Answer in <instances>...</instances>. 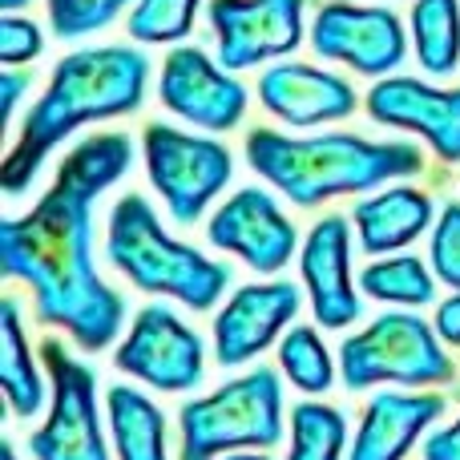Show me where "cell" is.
I'll list each match as a JSON object with an SVG mask.
<instances>
[{
    "label": "cell",
    "mask_w": 460,
    "mask_h": 460,
    "mask_svg": "<svg viewBox=\"0 0 460 460\" xmlns=\"http://www.w3.org/2000/svg\"><path fill=\"white\" fill-rule=\"evenodd\" d=\"M283 437V384L270 367L230 380L182 408V460H215L230 448H275Z\"/></svg>",
    "instance_id": "obj_5"
},
{
    "label": "cell",
    "mask_w": 460,
    "mask_h": 460,
    "mask_svg": "<svg viewBox=\"0 0 460 460\" xmlns=\"http://www.w3.org/2000/svg\"><path fill=\"white\" fill-rule=\"evenodd\" d=\"M0 460H21V456H16V448L8 445V440H4V445H0Z\"/></svg>",
    "instance_id": "obj_34"
},
{
    "label": "cell",
    "mask_w": 460,
    "mask_h": 460,
    "mask_svg": "<svg viewBox=\"0 0 460 460\" xmlns=\"http://www.w3.org/2000/svg\"><path fill=\"white\" fill-rule=\"evenodd\" d=\"M0 388H4V400L16 416H37L45 404V380L32 364L16 299L0 303Z\"/></svg>",
    "instance_id": "obj_21"
},
{
    "label": "cell",
    "mask_w": 460,
    "mask_h": 460,
    "mask_svg": "<svg viewBox=\"0 0 460 460\" xmlns=\"http://www.w3.org/2000/svg\"><path fill=\"white\" fill-rule=\"evenodd\" d=\"M424 460H460V416L424 445Z\"/></svg>",
    "instance_id": "obj_30"
},
{
    "label": "cell",
    "mask_w": 460,
    "mask_h": 460,
    "mask_svg": "<svg viewBox=\"0 0 460 460\" xmlns=\"http://www.w3.org/2000/svg\"><path fill=\"white\" fill-rule=\"evenodd\" d=\"M45 364L53 380V408L45 429L32 432L29 448L37 460H110L97 420V380L85 364L65 356L57 340L45 343Z\"/></svg>",
    "instance_id": "obj_8"
},
{
    "label": "cell",
    "mask_w": 460,
    "mask_h": 460,
    "mask_svg": "<svg viewBox=\"0 0 460 460\" xmlns=\"http://www.w3.org/2000/svg\"><path fill=\"white\" fill-rule=\"evenodd\" d=\"M380 126L416 129L445 162H460V89H432L416 77H388L367 93Z\"/></svg>",
    "instance_id": "obj_14"
},
{
    "label": "cell",
    "mask_w": 460,
    "mask_h": 460,
    "mask_svg": "<svg viewBox=\"0 0 460 460\" xmlns=\"http://www.w3.org/2000/svg\"><path fill=\"white\" fill-rule=\"evenodd\" d=\"M246 158L254 174H262L299 207L372 190L388 178H408L424 166L420 150L408 142H367L356 134L287 137L275 129H254L246 137Z\"/></svg>",
    "instance_id": "obj_3"
},
{
    "label": "cell",
    "mask_w": 460,
    "mask_h": 460,
    "mask_svg": "<svg viewBox=\"0 0 460 460\" xmlns=\"http://www.w3.org/2000/svg\"><path fill=\"white\" fill-rule=\"evenodd\" d=\"M303 4L307 0H210L223 69H251L291 53L303 40Z\"/></svg>",
    "instance_id": "obj_10"
},
{
    "label": "cell",
    "mask_w": 460,
    "mask_h": 460,
    "mask_svg": "<svg viewBox=\"0 0 460 460\" xmlns=\"http://www.w3.org/2000/svg\"><path fill=\"white\" fill-rule=\"evenodd\" d=\"M437 416H445V396L432 392H380L364 408L351 460H404L412 453L416 437L429 429Z\"/></svg>",
    "instance_id": "obj_18"
},
{
    "label": "cell",
    "mask_w": 460,
    "mask_h": 460,
    "mask_svg": "<svg viewBox=\"0 0 460 460\" xmlns=\"http://www.w3.org/2000/svg\"><path fill=\"white\" fill-rule=\"evenodd\" d=\"M356 226H359V246L367 254H384L408 246L432 226V199L412 186H396L376 199H364L356 207Z\"/></svg>",
    "instance_id": "obj_19"
},
{
    "label": "cell",
    "mask_w": 460,
    "mask_h": 460,
    "mask_svg": "<svg viewBox=\"0 0 460 460\" xmlns=\"http://www.w3.org/2000/svg\"><path fill=\"white\" fill-rule=\"evenodd\" d=\"M340 367L348 388H372V384H448L456 376L448 351L440 348L437 332L420 315H380L359 335L340 348Z\"/></svg>",
    "instance_id": "obj_6"
},
{
    "label": "cell",
    "mask_w": 460,
    "mask_h": 460,
    "mask_svg": "<svg viewBox=\"0 0 460 460\" xmlns=\"http://www.w3.org/2000/svg\"><path fill=\"white\" fill-rule=\"evenodd\" d=\"M348 445V420L327 404L291 408V456L287 460H340Z\"/></svg>",
    "instance_id": "obj_23"
},
{
    "label": "cell",
    "mask_w": 460,
    "mask_h": 460,
    "mask_svg": "<svg viewBox=\"0 0 460 460\" xmlns=\"http://www.w3.org/2000/svg\"><path fill=\"white\" fill-rule=\"evenodd\" d=\"M303 283L311 291V307L323 327H348L359 319V295L351 287V230L348 218L327 215L311 226L303 246Z\"/></svg>",
    "instance_id": "obj_16"
},
{
    "label": "cell",
    "mask_w": 460,
    "mask_h": 460,
    "mask_svg": "<svg viewBox=\"0 0 460 460\" xmlns=\"http://www.w3.org/2000/svg\"><path fill=\"white\" fill-rule=\"evenodd\" d=\"M146 170L166 199L170 215L178 223H194L210 207V199L230 182L234 162H230L226 146H218L215 137H194L158 121L146 129Z\"/></svg>",
    "instance_id": "obj_7"
},
{
    "label": "cell",
    "mask_w": 460,
    "mask_h": 460,
    "mask_svg": "<svg viewBox=\"0 0 460 460\" xmlns=\"http://www.w3.org/2000/svg\"><path fill=\"white\" fill-rule=\"evenodd\" d=\"M437 335L445 343H453V348H460V295H453V299L440 303V311H437Z\"/></svg>",
    "instance_id": "obj_31"
},
{
    "label": "cell",
    "mask_w": 460,
    "mask_h": 460,
    "mask_svg": "<svg viewBox=\"0 0 460 460\" xmlns=\"http://www.w3.org/2000/svg\"><path fill=\"white\" fill-rule=\"evenodd\" d=\"M259 97L275 118L291 121V126H319V121H340L356 110V93L343 77L311 65L287 61L262 73Z\"/></svg>",
    "instance_id": "obj_17"
},
{
    "label": "cell",
    "mask_w": 460,
    "mask_h": 460,
    "mask_svg": "<svg viewBox=\"0 0 460 460\" xmlns=\"http://www.w3.org/2000/svg\"><path fill=\"white\" fill-rule=\"evenodd\" d=\"M412 37L424 69L432 77H448L460 65V4L456 0H416Z\"/></svg>",
    "instance_id": "obj_22"
},
{
    "label": "cell",
    "mask_w": 460,
    "mask_h": 460,
    "mask_svg": "<svg viewBox=\"0 0 460 460\" xmlns=\"http://www.w3.org/2000/svg\"><path fill=\"white\" fill-rule=\"evenodd\" d=\"M432 270L460 291V202H448L432 226Z\"/></svg>",
    "instance_id": "obj_28"
},
{
    "label": "cell",
    "mask_w": 460,
    "mask_h": 460,
    "mask_svg": "<svg viewBox=\"0 0 460 460\" xmlns=\"http://www.w3.org/2000/svg\"><path fill=\"white\" fill-rule=\"evenodd\" d=\"M118 367L162 392H186L202 380V340L166 307H142L118 351Z\"/></svg>",
    "instance_id": "obj_11"
},
{
    "label": "cell",
    "mask_w": 460,
    "mask_h": 460,
    "mask_svg": "<svg viewBox=\"0 0 460 460\" xmlns=\"http://www.w3.org/2000/svg\"><path fill=\"white\" fill-rule=\"evenodd\" d=\"M45 49L40 40V29L32 21H21V16H4L0 21V61L4 65H24Z\"/></svg>",
    "instance_id": "obj_29"
},
{
    "label": "cell",
    "mask_w": 460,
    "mask_h": 460,
    "mask_svg": "<svg viewBox=\"0 0 460 460\" xmlns=\"http://www.w3.org/2000/svg\"><path fill=\"white\" fill-rule=\"evenodd\" d=\"M105 408H110L118 460H166V420L150 396L118 384L105 396Z\"/></svg>",
    "instance_id": "obj_20"
},
{
    "label": "cell",
    "mask_w": 460,
    "mask_h": 460,
    "mask_svg": "<svg viewBox=\"0 0 460 460\" xmlns=\"http://www.w3.org/2000/svg\"><path fill=\"white\" fill-rule=\"evenodd\" d=\"M226 460H270V456H262V453H230Z\"/></svg>",
    "instance_id": "obj_33"
},
{
    "label": "cell",
    "mask_w": 460,
    "mask_h": 460,
    "mask_svg": "<svg viewBox=\"0 0 460 460\" xmlns=\"http://www.w3.org/2000/svg\"><path fill=\"white\" fill-rule=\"evenodd\" d=\"M146 77H150V61L129 45L81 49V53L65 57L53 69L45 97L24 118V129L16 137L13 154L4 158V170H0L4 194L29 190L32 178L45 166V158L77 126L134 113L146 97Z\"/></svg>",
    "instance_id": "obj_2"
},
{
    "label": "cell",
    "mask_w": 460,
    "mask_h": 460,
    "mask_svg": "<svg viewBox=\"0 0 460 460\" xmlns=\"http://www.w3.org/2000/svg\"><path fill=\"white\" fill-rule=\"evenodd\" d=\"M21 4H29V0H0V8H8V13H13V8H21Z\"/></svg>",
    "instance_id": "obj_35"
},
{
    "label": "cell",
    "mask_w": 460,
    "mask_h": 460,
    "mask_svg": "<svg viewBox=\"0 0 460 460\" xmlns=\"http://www.w3.org/2000/svg\"><path fill=\"white\" fill-rule=\"evenodd\" d=\"M359 287H364L372 299L384 303H412V307H424V303L437 295L432 287V275L416 254H400V259H384L364 267L359 275Z\"/></svg>",
    "instance_id": "obj_24"
},
{
    "label": "cell",
    "mask_w": 460,
    "mask_h": 460,
    "mask_svg": "<svg viewBox=\"0 0 460 460\" xmlns=\"http://www.w3.org/2000/svg\"><path fill=\"white\" fill-rule=\"evenodd\" d=\"M105 254L134 287L154 295H174L194 311L215 307L230 283V270L223 262H210L202 251L174 243L162 230L158 215L142 194H126L113 207Z\"/></svg>",
    "instance_id": "obj_4"
},
{
    "label": "cell",
    "mask_w": 460,
    "mask_h": 460,
    "mask_svg": "<svg viewBox=\"0 0 460 460\" xmlns=\"http://www.w3.org/2000/svg\"><path fill=\"white\" fill-rule=\"evenodd\" d=\"M162 105L202 129H234L246 113V89L202 49H174L162 65Z\"/></svg>",
    "instance_id": "obj_12"
},
{
    "label": "cell",
    "mask_w": 460,
    "mask_h": 460,
    "mask_svg": "<svg viewBox=\"0 0 460 460\" xmlns=\"http://www.w3.org/2000/svg\"><path fill=\"white\" fill-rule=\"evenodd\" d=\"M311 45L327 61H343L356 73L380 77L388 69H400L404 61V24L392 8H364L348 0H332L319 8Z\"/></svg>",
    "instance_id": "obj_9"
},
{
    "label": "cell",
    "mask_w": 460,
    "mask_h": 460,
    "mask_svg": "<svg viewBox=\"0 0 460 460\" xmlns=\"http://www.w3.org/2000/svg\"><path fill=\"white\" fill-rule=\"evenodd\" d=\"M126 4L129 0H49V21L57 37H85L105 29Z\"/></svg>",
    "instance_id": "obj_27"
},
{
    "label": "cell",
    "mask_w": 460,
    "mask_h": 460,
    "mask_svg": "<svg viewBox=\"0 0 460 460\" xmlns=\"http://www.w3.org/2000/svg\"><path fill=\"white\" fill-rule=\"evenodd\" d=\"M299 287L291 283H254L238 287L215 319V351L223 367L254 359L299 311Z\"/></svg>",
    "instance_id": "obj_15"
},
{
    "label": "cell",
    "mask_w": 460,
    "mask_h": 460,
    "mask_svg": "<svg viewBox=\"0 0 460 460\" xmlns=\"http://www.w3.org/2000/svg\"><path fill=\"white\" fill-rule=\"evenodd\" d=\"M199 0H137L129 13V37L146 40V45H162V40H182L194 24Z\"/></svg>",
    "instance_id": "obj_26"
},
{
    "label": "cell",
    "mask_w": 460,
    "mask_h": 460,
    "mask_svg": "<svg viewBox=\"0 0 460 460\" xmlns=\"http://www.w3.org/2000/svg\"><path fill=\"white\" fill-rule=\"evenodd\" d=\"M134 162L126 134H93L73 146L53 186L24 218L0 223V275L24 279L40 323L65 327L73 343L102 351L126 319V303L93 267V202Z\"/></svg>",
    "instance_id": "obj_1"
},
{
    "label": "cell",
    "mask_w": 460,
    "mask_h": 460,
    "mask_svg": "<svg viewBox=\"0 0 460 460\" xmlns=\"http://www.w3.org/2000/svg\"><path fill=\"white\" fill-rule=\"evenodd\" d=\"M279 364L291 376L295 388L303 392H327L332 388V356H327L323 340L315 327H291L279 343Z\"/></svg>",
    "instance_id": "obj_25"
},
{
    "label": "cell",
    "mask_w": 460,
    "mask_h": 460,
    "mask_svg": "<svg viewBox=\"0 0 460 460\" xmlns=\"http://www.w3.org/2000/svg\"><path fill=\"white\" fill-rule=\"evenodd\" d=\"M24 89H29V77H24V73H4V77H0V110H4V121L13 118V110H16Z\"/></svg>",
    "instance_id": "obj_32"
},
{
    "label": "cell",
    "mask_w": 460,
    "mask_h": 460,
    "mask_svg": "<svg viewBox=\"0 0 460 460\" xmlns=\"http://www.w3.org/2000/svg\"><path fill=\"white\" fill-rule=\"evenodd\" d=\"M210 243L238 254L259 275H275L291 262L299 238H295V226L287 223V215L275 207L267 190H238L210 218Z\"/></svg>",
    "instance_id": "obj_13"
}]
</instances>
